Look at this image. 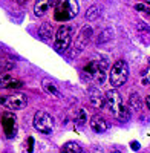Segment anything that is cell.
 Listing matches in <instances>:
<instances>
[{
  "instance_id": "cb8c5ba5",
  "label": "cell",
  "mask_w": 150,
  "mask_h": 153,
  "mask_svg": "<svg viewBox=\"0 0 150 153\" xmlns=\"http://www.w3.org/2000/svg\"><path fill=\"white\" fill-rule=\"evenodd\" d=\"M135 8L138 9V11H143V12H150V11L147 9V6H146V5H141V3H140V5H136Z\"/></svg>"
},
{
  "instance_id": "3957f363",
  "label": "cell",
  "mask_w": 150,
  "mask_h": 153,
  "mask_svg": "<svg viewBox=\"0 0 150 153\" xmlns=\"http://www.w3.org/2000/svg\"><path fill=\"white\" fill-rule=\"evenodd\" d=\"M78 14V2L77 0H57L54 19L58 22H68Z\"/></svg>"
},
{
  "instance_id": "5b68a950",
  "label": "cell",
  "mask_w": 150,
  "mask_h": 153,
  "mask_svg": "<svg viewBox=\"0 0 150 153\" xmlns=\"http://www.w3.org/2000/svg\"><path fill=\"white\" fill-rule=\"evenodd\" d=\"M129 78V66L124 60L117 61L110 71V84L114 87H120Z\"/></svg>"
},
{
  "instance_id": "5bb4252c",
  "label": "cell",
  "mask_w": 150,
  "mask_h": 153,
  "mask_svg": "<svg viewBox=\"0 0 150 153\" xmlns=\"http://www.w3.org/2000/svg\"><path fill=\"white\" fill-rule=\"evenodd\" d=\"M52 35H54V29L51 26V23H43L39 28V37L43 42H49L52 38Z\"/></svg>"
},
{
  "instance_id": "4fadbf2b",
  "label": "cell",
  "mask_w": 150,
  "mask_h": 153,
  "mask_svg": "<svg viewBox=\"0 0 150 153\" xmlns=\"http://www.w3.org/2000/svg\"><path fill=\"white\" fill-rule=\"evenodd\" d=\"M89 98H91V104L98 107V109H103L104 107V95L98 91L97 87H91L89 89Z\"/></svg>"
},
{
  "instance_id": "ffe728a7",
  "label": "cell",
  "mask_w": 150,
  "mask_h": 153,
  "mask_svg": "<svg viewBox=\"0 0 150 153\" xmlns=\"http://www.w3.org/2000/svg\"><path fill=\"white\" fill-rule=\"evenodd\" d=\"M86 120H87V115H86V110L84 109H80L77 112V117H75V126H77V129H83L84 124H86Z\"/></svg>"
},
{
  "instance_id": "f1b7e54d",
  "label": "cell",
  "mask_w": 150,
  "mask_h": 153,
  "mask_svg": "<svg viewBox=\"0 0 150 153\" xmlns=\"http://www.w3.org/2000/svg\"><path fill=\"white\" fill-rule=\"evenodd\" d=\"M112 153H121L120 150H112Z\"/></svg>"
},
{
  "instance_id": "ba28073f",
  "label": "cell",
  "mask_w": 150,
  "mask_h": 153,
  "mask_svg": "<svg viewBox=\"0 0 150 153\" xmlns=\"http://www.w3.org/2000/svg\"><path fill=\"white\" fill-rule=\"evenodd\" d=\"M92 35H94V29H92L91 26H86V28H83V29L78 32L77 38H75V45H74V54H72V57H75L77 54L83 52V51L86 49V46H87V43L91 42Z\"/></svg>"
},
{
  "instance_id": "8992f818",
  "label": "cell",
  "mask_w": 150,
  "mask_h": 153,
  "mask_svg": "<svg viewBox=\"0 0 150 153\" xmlns=\"http://www.w3.org/2000/svg\"><path fill=\"white\" fill-rule=\"evenodd\" d=\"M34 127L42 133H51L54 130V118L48 112L39 110L34 117Z\"/></svg>"
},
{
  "instance_id": "f546056e",
  "label": "cell",
  "mask_w": 150,
  "mask_h": 153,
  "mask_svg": "<svg viewBox=\"0 0 150 153\" xmlns=\"http://www.w3.org/2000/svg\"><path fill=\"white\" fill-rule=\"evenodd\" d=\"M149 5H150V2H149Z\"/></svg>"
},
{
  "instance_id": "603a6c76",
  "label": "cell",
  "mask_w": 150,
  "mask_h": 153,
  "mask_svg": "<svg viewBox=\"0 0 150 153\" xmlns=\"http://www.w3.org/2000/svg\"><path fill=\"white\" fill-rule=\"evenodd\" d=\"M138 29H140V32H150V28L147 26V25H144V23L138 25Z\"/></svg>"
},
{
  "instance_id": "30bf717a",
  "label": "cell",
  "mask_w": 150,
  "mask_h": 153,
  "mask_svg": "<svg viewBox=\"0 0 150 153\" xmlns=\"http://www.w3.org/2000/svg\"><path fill=\"white\" fill-rule=\"evenodd\" d=\"M20 87H23V81L19 80L17 76L8 72L0 74V89H20Z\"/></svg>"
},
{
  "instance_id": "7a4b0ae2",
  "label": "cell",
  "mask_w": 150,
  "mask_h": 153,
  "mask_svg": "<svg viewBox=\"0 0 150 153\" xmlns=\"http://www.w3.org/2000/svg\"><path fill=\"white\" fill-rule=\"evenodd\" d=\"M107 68H109L107 58H104V57H101V55H97V57H94V58L84 66L83 71H84L86 76L92 78L94 81L101 83V81L104 80V75H106Z\"/></svg>"
},
{
  "instance_id": "52a82bcc",
  "label": "cell",
  "mask_w": 150,
  "mask_h": 153,
  "mask_svg": "<svg viewBox=\"0 0 150 153\" xmlns=\"http://www.w3.org/2000/svg\"><path fill=\"white\" fill-rule=\"evenodd\" d=\"M0 104H3L9 110H20L28 104V97L23 94H12L8 97H0Z\"/></svg>"
},
{
  "instance_id": "d6986e66",
  "label": "cell",
  "mask_w": 150,
  "mask_h": 153,
  "mask_svg": "<svg viewBox=\"0 0 150 153\" xmlns=\"http://www.w3.org/2000/svg\"><path fill=\"white\" fill-rule=\"evenodd\" d=\"M140 107H141V98H140V95L138 94H132L129 97V110L136 112V110H140Z\"/></svg>"
},
{
  "instance_id": "6da1fadb",
  "label": "cell",
  "mask_w": 150,
  "mask_h": 153,
  "mask_svg": "<svg viewBox=\"0 0 150 153\" xmlns=\"http://www.w3.org/2000/svg\"><path fill=\"white\" fill-rule=\"evenodd\" d=\"M104 107L120 121H127L130 118L129 107L124 106L121 95L117 91H107L104 95Z\"/></svg>"
},
{
  "instance_id": "83f0119b",
  "label": "cell",
  "mask_w": 150,
  "mask_h": 153,
  "mask_svg": "<svg viewBox=\"0 0 150 153\" xmlns=\"http://www.w3.org/2000/svg\"><path fill=\"white\" fill-rule=\"evenodd\" d=\"M19 3H25V2H28V0H17Z\"/></svg>"
},
{
  "instance_id": "277c9868",
  "label": "cell",
  "mask_w": 150,
  "mask_h": 153,
  "mask_svg": "<svg viewBox=\"0 0 150 153\" xmlns=\"http://www.w3.org/2000/svg\"><path fill=\"white\" fill-rule=\"evenodd\" d=\"M71 40H72V26H69V25L60 26L58 31H57V35H55V42H54L55 52L65 54L66 49L71 45Z\"/></svg>"
},
{
  "instance_id": "9c48e42d",
  "label": "cell",
  "mask_w": 150,
  "mask_h": 153,
  "mask_svg": "<svg viewBox=\"0 0 150 153\" xmlns=\"http://www.w3.org/2000/svg\"><path fill=\"white\" fill-rule=\"evenodd\" d=\"M2 126L6 138H14L17 135V118L14 117L12 112H3L2 115Z\"/></svg>"
},
{
  "instance_id": "484cf974",
  "label": "cell",
  "mask_w": 150,
  "mask_h": 153,
  "mask_svg": "<svg viewBox=\"0 0 150 153\" xmlns=\"http://www.w3.org/2000/svg\"><path fill=\"white\" fill-rule=\"evenodd\" d=\"M130 146H132V149H133V150H138V149H140V144L136 143V141H132V144H130Z\"/></svg>"
},
{
  "instance_id": "8fae6325",
  "label": "cell",
  "mask_w": 150,
  "mask_h": 153,
  "mask_svg": "<svg viewBox=\"0 0 150 153\" xmlns=\"http://www.w3.org/2000/svg\"><path fill=\"white\" fill-rule=\"evenodd\" d=\"M55 3H57V0H37L34 5V14L37 17H42L52 6H55Z\"/></svg>"
},
{
  "instance_id": "44dd1931",
  "label": "cell",
  "mask_w": 150,
  "mask_h": 153,
  "mask_svg": "<svg viewBox=\"0 0 150 153\" xmlns=\"http://www.w3.org/2000/svg\"><path fill=\"white\" fill-rule=\"evenodd\" d=\"M141 81H143L144 86H149V87H150V66L143 71V74H141Z\"/></svg>"
},
{
  "instance_id": "ac0fdd59",
  "label": "cell",
  "mask_w": 150,
  "mask_h": 153,
  "mask_svg": "<svg viewBox=\"0 0 150 153\" xmlns=\"http://www.w3.org/2000/svg\"><path fill=\"white\" fill-rule=\"evenodd\" d=\"M100 16H101V6H98V5H94V6H91L89 9L86 11V19L89 22L97 20Z\"/></svg>"
},
{
  "instance_id": "e0dca14e",
  "label": "cell",
  "mask_w": 150,
  "mask_h": 153,
  "mask_svg": "<svg viewBox=\"0 0 150 153\" xmlns=\"http://www.w3.org/2000/svg\"><path fill=\"white\" fill-rule=\"evenodd\" d=\"M42 86H43V89L48 92V94H51V95H54V97H57V98H61V94H60V91L57 89V86L52 83V81H49V80H43L42 81Z\"/></svg>"
},
{
  "instance_id": "d4e9b609",
  "label": "cell",
  "mask_w": 150,
  "mask_h": 153,
  "mask_svg": "<svg viewBox=\"0 0 150 153\" xmlns=\"http://www.w3.org/2000/svg\"><path fill=\"white\" fill-rule=\"evenodd\" d=\"M32 146H34V139L32 138H28V152H32V149H34Z\"/></svg>"
},
{
  "instance_id": "7c38bea8",
  "label": "cell",
  "mask_w": 150,
  "mask_h": 153,
  "mask_svg": "<svg viewBox=\"0 0 150 153\" xmlns=\"http://www.w3.org/2000/svg\"><path fill=\"white\" fill-rule=\"evenodd\" d=\"M91 127L94 132H98V133H103L106 130H109V123L101 117V115H94L91 118Z\"/></svg>"
},
{
  "instance_id": "7402d4cb",
  "label": "cell",
  "mask_w": 150,
  "mask_h": 153,
  "mask_svg": "<svg viewBox=\"0 0 150 153\" xmlns=\"http://www.w3.org/2000/svg\"><path fill=\"white\" fill-rule=\"evenodd\" d=\"M12 68H14V61L11 60H2V63H0V71L2 72H8Z\"/></svg>"
},
{
  "instance_id": "4316f807",
  "label": "cell",
  "mask_w": 150,
  "mask_h": 153,
  "mask_svg": "<svg viewBox=\"0 0 150 153\" xmlns=\"http://www.w3.org/2000/svg\"><path fill=\"white\" fill-rule=\"evenodd\" d=\"M146 103H147V106H149V109H150V95L146 98Z\"/></svg>"
},
{
  "instance_id": "9a60e30c",
  "label": "cell",
  "mask_w": 150,
  "mask_h": 153,
  "mask_svg": "<svg viewBox=\"0 0 150 153\" xmlns=\"http://www.w3.org/2000/svg\"><path fill=\"white\" fill-rule=\"evenodd\" d=\"M112 37H114V31H112V29H104V31L100 32V35L95 38V43H97L98 46H101V45L110 42Z\"/></svg>"
},
{
  "instance_id": "2e32d148",
  "label": "cell",
  "mask_w": 150,
  "mask_h": 153,
  "mask_svg": "<svg viewBox=\"0 0 150 153\" xmlns=\"http://www.w3.org/2000/svg\"><path fill=\"white\" fill-rule=\"evenodd\" d=\"M61 153H86L84 149L78 144V143H68L63 146V149H61Z\"/></svg>"
}]
</instances>
